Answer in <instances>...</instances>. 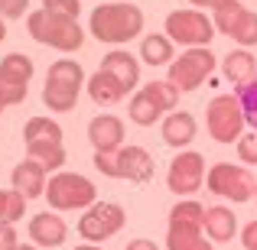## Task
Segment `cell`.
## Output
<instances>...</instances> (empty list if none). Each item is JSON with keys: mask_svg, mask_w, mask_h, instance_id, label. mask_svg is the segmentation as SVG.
Segmentation results:
<instances>
[{"mask_svg": "<svg viewBox=\"0 0 257 250\" xmlns=\"http://www.w3.org/2000/svg\"><path fill=\"white\" fill-rule=\"evenodd\" d=\"M88 30L98 43H131L144 33V10H137L134 4H101L98 10H91Z\"/></svg>", "mask_w": 257, "mask_h": 250, "instance_id": "cell-1", "label": "cell"}, {"mask_svg": "<svg viewBox=\"0 0 257 250\" xmlns=\"http://www.w3.org/2000/svg\"><path fill=\"white\" fill-rule=\"evenodd\" d=\"M26 30L36 43L52 46L59 52H78L85 43V33L78 26L75 17H65V13H52V10H33L26 17Z\"/></svg>", "mask_w": 257, "mask_h": 250, "instance_id": "cell-2", "label": "cell"}, {"mask_svg": "<svg viewBox=\"0 0 257 250\" xmlns=\"http://www.w3.org/2000/svg\"><path fill=\"white\" fill-rule=\"evenodd\" d=\"M85 85V72L78 62L72 59H59L49 65V75H46V88H43V104L56 114H65L75 107L78 94Z\"/></svg>", "mask_w": 257, "mask_h": 250, "instance_id": "cell-3", "label": "cell"}, {"mask_svg": "<svg viewBox=\"0 0 257 250\" xmlns=\"http://www.w3.org/2000/svg\"><path fill=\"white\" fill-rule=\"evenodd\" d=\"M23 140H26V153L30 159L49 169H59L65 166V146H62V127L49 117H30L26 120V130H23Z\"/></svg>", "mask_w": 257, "mask_h": 250, "instance_id": "cell-4", "label": "cell"}, {"mask_svg": "<svg viewBox=\"0 0 257 250\" xmlns=\"http://www.w3.org/2000/svg\"><path fill=\"white\" fill-rule=\"evenodd\" d=\"M176 101H179V91L170 82H150L144 85L137 94L131 98V120L140 127H153L160 120V114H173Z\"/></svg>", "mask_w": 257, "mask_h": 250, "instance_id": "cell-5", "label": "cell"}, {"mask_svg": "<svg viewBox=\"0 0 257 250\" xmlns=\"http://www.w3.org/2000/svg\"><path fill=\"white\" fill-rule=\"evenodd\" d=\"M46 198L56 211H75V208H91L98 192H94L91 179L78 172H59L46 182Z\"/></svg>", "mask_w": 257, "mask_h": 250, "instance_id": "cell-6", "label": "cell"}, {"mask_svg": "<svg viewBox=\"0 0 257 250\" xmlns=\"http://www.w3.org/2000/svg\"><path fill=\"white\" fill-rule=\"evenodd\" d=\"M205 127H208V133H212V140H218V143L241 140V130H244V111H241L238 94H218V98L208 101Z\"/></svg>", "mask_w": 257, "mask_h": 250, "instance_id": "cell-7", "label": "cell"}, {"mask_svg": "<svg viewBox=\"0 0 257 250\" xmlns=\"http://www.w3.org/2000/svg\"><path fill=\"white\" fill-rule=\"evenodd\" d=\"M208 182V192L221 195V198H231V201H251L257 195V179L251 175V169L244 166H231V163H215L205 175Z\"/></svg>", "mask_w": 257, "mask_h": 250, "instance_id": "cell-8", "label": "cell"}, {"mask_svg": "<svg viewBox=\"0 0 257 250\" xmlns=\"http://www.w3.org/2000/svg\"><path fill=\"white\" fill-rule=\"evenodd\" d=\"M215 65H218V59H215V52L208 46L205 49H186L176 62H170V78L166 82L176 91H195L215 72Z\"/></svg>", "mask_w": 257, "mask_h": 250, "instance_id": "cell-9", "label": "cell"}, {"mask_svg": "<svg viewBox=\"0 0 257 250\" xmlns=\"http://www.w3.org/2000/svg\"><path fill=\"white\" fill-rule=\"evenodd\" d=\"M166 36L189 49H205L215 39V23L199 10H173L166 17Z\"/></svg>", "mask_w": 257, "mask_h": 250, "instance_id": "cell-10", "label": "cell"}, {"mask_svg": "<svg viewBox=\"0 0 257 250\" xmlns=\"http://www.w3.org/2000/svg\"><path fill=\"white\" fill-rule=\"evenodd\" d=\"M124 224H127V211L117 201H94L91 208H85L82 221H78V234L91 244H101V240L114 237Z\"/></svg>", "mask_w": 257, "mask_h": 250, "instance_id": "cell-11", "label": "cell"}, {"mask_svg": "<svg viewBox=\"0 0 257 250\" xmlns=\"http://www.w3.org/2000/svg\"><path fill=\"white\" fill-rule=\"evenodd\" d=\"M202 182H205V159H202V153L186 150V153H179V156L170 163V172H166L170 192L192 195V192L202 188Z\"/></svg>", "mask_w": 257, "mask_h": 250, "instance_id": "cell-12", "label": "cell"}, {"mask_svg": "<svg viewBox=\"0 0 257 250\" xmlns=\"http://www.w3.org/2000/svg\"><path fill=\"white\" fill-rule=\"evenodd\" d=\"M215 30H221L225 36H231L234 43L247 46H257V13L247 10L241 4H228L221 10H215Z\"/></svg>", "mask_w": 257, "mask_h": 250, "instance_id": "cell-13", "label": "cell"}, {"mask_svg": "<svg viewBox=\"0 0 257 250\" xmlns=\"http://www.w3.org/2000/svg\"><path fill=\"white\" fill-rule=\"evenodd\" d=\"M88 140H91L94 153H114L124 146V120L114 114H98L88 124Z\"/></svg>", "mask_w": 257, "mask_h": 250, "instance_id": "cell-14", "label": "cell"}, {"mask_svg": "<svg viewBox=\"0 0 257 250\" xmlns=\"http://www.w3.org/2000/svg\"><path fill=\"white\" fill-rule=\"evenodd\" d=\"M117 179L150 182L153 179V156L144 146H120L117 150Z\"/></svg>", "mask_w": 257, "mask_h": 250, "instance_id": "cell-15", "label": "cell"}, {"mask_svg": "<svg viewBox=\"0 0 257 250\" xmlns=\"http://www.w3.org/2000/svg\"><path fill=\"white\" fill-rule=\"evenodd\" d=\"M65 234H69V227L56 211H39L30 218V240L36 247H59L65 244Z\"/></svg>", "mask_w": 257, "mask_h": 250, "instance_id": "cell-16", "label": "cell"}, {"mask_svg": "<svg viewBox=\"0 0 257 250\" xmlns=\"http://www.w3.org/2000/svg\"><path fill=\"white\" fill-rule=\"evenodd\" d=\"M46 166L36 163V159H23V163L13 166V188H17L20 195H23L26 201L30 198H39V195H46Z\"/></svg>", "mask_w": 257, "mask_h": 250, "instance_id": "cell-17", "label": "cell"}, {"mask_svg": "<svg viewBox=\"0 0 257 250\" xmlns=\"http://www.w3.org/2000/svg\"><path fill=\"white\" fill-rule=\"evenodd\" d=\"M101 69L111 72V75L117 78L127 91H131V88H137V82H140V62L127 49H111L104 59H101Z\"/></svg>", "mask_w": 257, "mask_h": 250, "instance_id": "cell-18", "label": "cell"}, {"mask_svg": "<svg viewBox=\"0 0 257 250\" xmlns=\"http://www.w3.org/2000/svg\"><path fill=\"white\" fill-rule=\"evenodd\" d=\"M202 231H205L208 240L225 244V240H231L234 231H238V218L231 214V208L212 205V208H205V224H202Z\"/></svg>", "mask_w": 257, "mask_h": 250, "instance_id": "cell-19", "label": "cell"}, {"mask_svg": "<svg viewBox=\"0 0 257 250\" xmlns=\"http://www.w3.org/2000/svg\"><path fill=\"white\" fill-rule=\"evenodd\" d=\"M195 130H199V124H195L192 114L189 111H173L170 117L163 120V143L182 150V146H189L195 140Z\"/></svg>", "mask_w": 257, "mask_h": 250, "instance_id": "cell-20", "label": "cell"}, {"mask_svg": "<svg viewBox=\"0 0 257 250\" xmlns=\"http://www.w3.org/2000/svg\"><path fill=\"white\" fill-rule=\"evenodd\" d=\"M88 94H91V101H94V104L107 107V104H117V101H124L127 88L120 85L117 78L111 75V72L98 69V72H94L91 78H88Z\"/></svg>", "mask_w": 257, "mask_h": 250, "instance_id": "cell-21", "label": "cell"}, {"mask_svg": "<svg viewBox=\"0 0 257 250\" xmlns=\"http://www.w3.org/2000/svg\"><path fill=\"white\" fill-rule=\"evenodd\" d=\"M221 69H225V78H228V82L241 88V85H247L257 75V59L247 49H234V52H228V56H225Z\"/></svg>", "mask_w": 257, "mask_h": 250, "instance_id": "cell-22", "label": "cell"}, {"mask_svg": "<svg viewBox=\"0 0 257 250\" xmlns=\"http://www.w3.org/2000/svg\"><path fill=\"white\" fill-rule=\"evenodd\" d=\"M166 247L170 250H212V244L202 234V227H192V224H170Z\"/></svg>", "mask_w": 257, "mask_h": 250, "instance_id": "cell-23", "label": "cell"}, {"mask_svg": "<svg viewBox=\"0 0 257 250\" xmlns=\"http://www.w3.org/2000/svg\"><path fill=\"white\" fill-rule=\"evenodd\" d=\"M140 59L147 65H170L173 62V39L166 33H150L140 39Z\"/></svg>", "mask_w": 257, "mask_h": 250, "instance_id": "cell-24", "label": "cell"}, {"mask_svg": "<svg viewBox=\"0 0 257 250\" xmlns=\"http://www.w3.org/2000/svg\"><path fill=\"white\" fill-rule=\"evenodd\" d=\"M0 78L10 82V85L26 88L30 78H33V59L23 56V52H10V56H4V59H0Z\"/></svg>", "mask_w": 257, "mask_h": 250, "instance_id": "cell-25", "label": "cell"}, {"mask_svg": "<svg viewBox=\"0 0 257 250\" xmlns=\"http://www.w3.org/2000/svg\"><path fill=\"white\" fill-rule=\"evenodd\" d=\"M170 224H192V227H202L205 224V208L199 201L186 198V201H176L173 211H170Z\"/></svg>", "mask_w": 257, "mask_h": 250, "instance_id": "cell-26", "label": "cell"}, {"mask_svg": "<svg viewBox=\"0 0 257 250\" xmlns=\"http://www.w3.org/2000/svg\"><path fill=\"white\" fill-rule=\"evenodd\" d=\"M23 208H26V198L17 192V188H0V221H20L23 218Z\"/></svg>", "mask_w": 257, "mask_h": 250, "instance_id": "cell-27", "label": "cell"}, {"mask_svg": "<svg viewBox=\"0 0 257 250\" xmlns=\"http://www.w3.org/2000/svg\"><path fill=\"white\" fill-rule=\"evenodd\" d=\"M238 101H241V111H244V120H251L257 130V75L238 88Z\"/></svg>", "mask_w": 257, "mask_h": 250, "instance_id": "cell-28", "label": "cell"}, {"mask_svg": "<svg viewBox=\"0 0 257 250\" xmlns=\"http://www.w3.org/2000/svg\"><path fill=\"white\" fill-rule=\"evenodd\" d=\"M238 159H241V163H247V166H257V130L241 133V140H238Z\"/></svg>", "mask_w": 257, "mask_h": 250, "instance_id": "cell-29", "label": "cell"}, {"mask_svg": "<svg viewBox=\"0 0 257 250\" xmlns=\"http://www.w3.org/2000/svg\"><path fill=\"white\" fill-rule=\"evenodd\" d=\"M20 101H26V88L10 85V82L0 78V107H13V104H20Z\"/></svg>", "mask_w": 257, "mask_h": 250, "instance_id": "cell-30", "label": "cell"}, {"mask_svg": "<svg viewBox=\"0 0 257 250\" xmlns=\"http://www.w3.org/2000/svg\"><path fill=\"white\" fill-rule=\"evenodd\" d=\"M43 10H52V13H65V17H75L78 20V0H43Z\"/></svg>", "mask_w": 257, "mask_h": 250, "instance_id": "cell-31", "label": "cell"}, {"mask_svg": "<svg viewBox=\"0 0 257 250\" xmlns=\"http://www.w3.org/2000/svg\"><path fill=\"white\" fill-rule=\"evenodd\" d=\"M94 166H98V172L117 179V150L114 153H94Z\"/></svg>", "mask_w": 257, "mask_h": 250, "instance_id": "cell-32", "label": "cell"}, {"mask_svg": "<svg viewBox=\"0 0 257 250\" xmlns=\"http://www.w3.org/2000/svg\"><path fill=\"white\" fill-rule=\"evenodd\" d=\"M26 7H30V0H0V17L17 20V17L26 13Z\"/></svg>", "mask_w": 257, "mask_h": 250, "instance_id": "cell-33", "label": "cell"}, {"mask_svg": "<svg viewBox=\"0 0 257 250\" xmlns=\"http://www.w3.org/2000/svg\"><path fill=\"white\" fill-rule=\"evenodd\" d=\"M17 247V231L10 221H0V250H13Z\"/></svg>", "mask_w": 257, "mask_h": 250, "instance_id": "cell-34", "label": "cell"}, {"mask_svg": "<svg viewBox=\"0 0 257 250\" xmlns=\"http://www.w3.org/2000/svg\"><path fill=\"white\" fill-rule=\"evenodd\" d=\"M241 244H244V250H257V221L244 224V231H241Z\"/></svg>", "mask_w": 257, "mask_h": 250, "instance_id": "cell-35", "label": "cell"}, {"mask_svg": "<svg viewBox=\"0 0 257 250\" xmlns=\"http://www.w3.org/2000/svg\"><path fill=\"white\" fill-rule=\"evenodd\" d=\"M189 4H195V7H212V10H221V7L238 4V0H189Z\"/></svg>", "mask_w": 257, "mask_h": 250, "instance_id": "cell-36", "label": "cell"}, {"mask_svg": "<svg viewBox=\"0 0 257 250\" xmlns=\"http://www.w3.org/2000/svg\"><path fill=\"white\" fill-rule=\"evenodd\" d=\"M127 250H160V247L153 244V240H144V237H140V240H134V244H127Z\"/></svg>", "mask_w": 257, "mask_h": 250, "instance_id": "cell-37", "label": "cell"}, {"mask_svg": "<svg viewBox=\"0 0 257 250\" xmlns=\"http://www.w3.org/2000/svg\"><path fill=\"white\" fill-rule=\"evenodd\" d=\"M13 250H39V247H36V244H17Z\"/></svg>", "mask_w": 257, "mask_h": 250, "instance_id": "cell-38", "label": "cell"}, {"mask_svg": "<svg viewBox=\"0 0 257 250\" xmlns=\"http://www.w3.org/2000/svg\"><path fill=\"white\" fill-rule=\"evenodd\" d=\"M4 36H7V26H4V17H0V43H4Z\"/></svg>", "mask_w": 257, "mask_h": 250, "instance_id": "cell-39", "label": "cell"}, {"mask_svg": "<svg viewBox=\"0 0 257 250\" xmlns=\"http://www.w3.org/2000/svg\"><path fill=\"white\" fill-rule=\"evenodd\" d=\"M75 250H101V247H94V244H82V247H75Z\"/></svg>", "mask_w": 257, "mask_h": 250, "instance_id": "cell-40", "label": "cell"}, {"mask_svg": "<svg viewBox=\"0 0 257 250\" xmlns=\"http://www.w3.org/2000/svg\"><path fill=\"white\" fill-rule=\"evenodd\" d=\"M0 111H4V107H0Z\"/></svg>", "mask_w": 257, "mask_h": 250, "instance_id": "cell-41", "label": "cell"}, {"mask_svg": "<svg viewBox=\"0 0 257 250\" xmlns=\"http://www.w3.org/2000/svg\"><path fill=\"white\" fill-rule=\"evenodd\" d=\"M254 198H257V195H254Z\"/></svg>", "mask_w": 257, "mask_h": 250, "instance_id": "cell-42", "label": "cell"}]
</instances>
